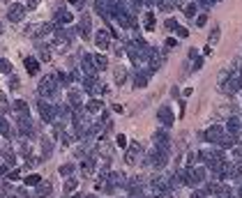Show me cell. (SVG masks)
<instances>
[{"label": "cell", "instance_id": "obj_1", "mask_svg": "<svg viewBox=\"0 0 242 198\" xmlns=\"http://www.w3.org/2000/svg\"><path fill=\"white\" fill-rule=\"evenodd\" d=\"M26 62H28V71H30V74H35V69H37V65H35V60L30 58V60H26Z\"/></svg>", "mask_w": 242, "mask_h": 198}]
</instances>
